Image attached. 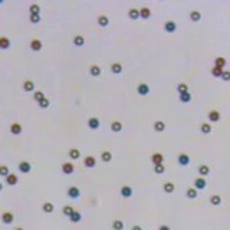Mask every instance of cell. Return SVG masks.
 Returning <instances> with one entry per match:
<instances>
[{"label": "cell", "instance_id": "cell-1", "mask_svg": "<svg viewBox=\"0 0 230 230\" xmlns=\"http://www.w3.org/2000/svg\"><path fill=\"white\" fill-rule=\"evenodd\" d=\"M164 30H165V32H168V33L176 32V30H177V25H176V22H173V20H167V22L164 23Z\"/></svg>", "mask_w": 230, "mask_h": 230}, {"label": "cell", "instance_id": "cell-2", "mask_svg": "<svg viewBox=\"0 0 230 230\" xmlns=\"http://www.w3.org/2000/svg\"><path fill=\"white\" fill-rule=\"evenodd\" d=\"M83 164H85L88 168H92V167H95V165H96V160H95L94 157L88 155V157H85V160H83Z\"/></svg>", "mask_w": 230, "mask_h": 230}, {"label": "cell", "instance_id": "cell-3", "mask_svg": "<svg viewBox=\"0 0 230 230\" xmlns=\"http://www.w3.org/2000/svg\"><path fill=\"white\" fill-rule=\"evenodd\" d=\"M137 91H138V94H140V95L145 96V95L150 92V86H148V85H145V83H141V85H138Z\"/></svg>", "mask_w": 230, "mask_h": 230}, {"label": "cell", "instance_id": "cell-4", "mask_svg": "<svg viewBox=\"0 0 230 230\" xmlns=\"http://www.w3.org/2000/svg\"><path fill=\"white\" fill-rule=\"evenodd\" d=\"M178 164L180 165H189L190 164V157L187 154H180L178 155Z\"/></svg>", "mask_w": 230, "mask_h": 230}, {"label": "cell", "instance_id": "cell-5", "mask_svg": "<svg viewBox=\"0 0 230 230\" xmlns=\"http://www.w3.org/2000/svg\"><path fill=\"white\" fill-rule=\"evenodd\" d=\"M194 184H196V189L197 190H203V189H206V180L203 178V177H198V178H196V181H194Z\"/></svg>", "mask_w": 230, "mask_h": 230}, {"label": "cell", "instance_id": "cell-6", "mask_svg": "<svg viewBox=\"0 0 230 230\" xmlns=\"http://www.w3.org/2000/svg\"><path fill=\"white\" fill-rule=\"evenodd\" d=\"M88 127H89L91 129H98V128H99V121H98V118H89V119H88Z\"/></svg>", "mask_w": 230, "mask_h": 230}, {"label": "cell", "instance_id": "cell-7", "mask_svg": "<svg viewBox=\"0 0 230 230\" xmlns=\"http://www.w3.org/2000/svg\"><path fill=\"white\" fill-rule=\"evenodd\" d=\"M1 219H3V223H6V224H10V223H12V222L14 220V216H13L12 213L6 211V213H3Z\"/></svg>", "mask_w": 230, "mask_h": 230}, {"label": "cell", "instance_id": "cell-8", "mask_svg": "<svg viewBox=\"0 0 230 230\" xmlns=\"http://www.w3.org/2000/svg\"><path fill=\"white\" fill-rule=\"evenodd\" d=\"M151 161L154 163V165H155V164H163L164 157H163V154L155 153V154H153V157H151Z\"/></svg>", "mask_w": 230, "mask_h": 230}, {"label": "cell", "instance_id": "cell-9", "mask_svg": "<svg viewBox=\"0 0 230 230\" xmlns=\"http://www.w3.org/2000/svg\"><path fill=\"white\" fill-rule=\"evenodd\" d=\"M98 25L101 26V28H107L108 25H109V19H108V16H99L98 17Z\"/></svg>", "mask_w": 230, "mask_h": 230}, {"label": "cell", "instance_id": "cell-10", "mask_svg": "<svg viewBox=\"0 0 230 230\" xmlns=\"http://www.w3.org/2000/svg\"><path fill=\"white\" fill-rule=\"evenodd\" d=\"M10 132H12V134H14V135H19V134L22 132V125H20V124H17V122L12 124V127H10Z\"/></svg>", "mask_w": 230, "mask_h": 230}, {"label": "cell", "instance_id": "cell-11", "mask_svg": "<svg viewBox=\"0 0 230 230\" xmlns=\"http://www.w3.org/2000/svg\"><path fill=\"white\" fill-rule=\"evenodd\" d=\"M30 168H32V165H30L28 161H22V163L19 164V170H20L22 173H29Z\"/></svg>", "mask_w": 230, "mask_h": 230}, {"label": "cell", "instance_id": "cell-12", "mask_svg": "<svg viewBox=\"0 0 230 230\" xmlns=\"http://www.w3.org/2000/svg\"><path fill=\"white\" fill-rule=\"evenodd\" d=\"M68 196H69L71 198H74V200L78 198V197H79V189H78V187H69V189H68Z\"/></svg>", "mask_w": 230, "mask_h": 230}, {"label": "cell", "instance_id": "cell-13", "mask_svg": "<svg viewBox=\"0 0 230 230\" xmlns=\"http://www.w3.org/2000/svg\"><path fill=\"white\" fill-rule=\"evenodd\" d=\"M121 196H122V197H125V198L131 197V196H132V189H131V187H128V186H124V187L121 189Z\"/></svg>", "mask_w": 230, "mask_h": 230}, {"label": "cell", "instance_id": "cell-14", "mask_svg": "<svg viewBox=\"0 0 230 230\" xmlns=\"http://www.w3.org/2000/svg\"><path fill=\"white\" fill-rule=\"evenodd\" d=\"M180 101L184 102V104H189L191 101V94L190 92H181L180 94Z\"/></svg>", "mask_w": 230, "mask_h": 230}, {"label": "cell", "instance_id": "cell-15", "mask_svg": "<svg viewBox=\"0 0 230 230\" xmlns=\"http://www.w3.org/2000/svg\"><path fill=\"white\" fill-rule=\"evenodd\" d=\"M62 171H63V174H72L74 173V165L71 163H65L62 165Z\"/></svg>", "mask_w": 230, "mask_h": 230}, {"label": "cell", "instance_id": "cell-16", "mask_svg": "<svg viewBox=\"0 0 230 230\" xmlns=\"http://www.w3.org/2000/svg\"><path fill=\"white\" fill-rule=\"evenodd\" d=\"M30 49H32V50H36V52L40 50V49H42V42L38 40V39H33V40L30 42Z\"/></svg>", "mask_w": 230, "mask_h": 230}, {"label": "cell", "instance_id": "cell-17", "mask_svg": "<svg viewBox=\"0 0 230 230\" xmlns=\"http://www.w3.org/2000/svg\"><path fill=\"white\" fill-rule=\"evenodd\" d=\"M150 16H151V12H150L148 7L140 9V17H143V19H150Z\"/></svg>", "mask_w": 230, "mask_h": 230}, {"label": "cell", "instance_id": "cell-18", "mask_svg": "<svg viewBox=\"0 0 230 230\" xmlns=\"http://www.w3.org/2000/svg\"><path fill=\"white\" fill-rule=\"evenodd\" d=\"M128 16H129V19L135 20V19L140 17V10H138V9H129V10H128Z\"/></svg>", "mask_w": 230, "mask_h": 230}, {"label": "cell", "instance_id": "cell-19", "mask_svg": "<svg viewBox=\"0 0 230 230\" xmlns=\"http://www.w3.org/2000/svg\"><path fill=\"white\" fill-rule=\"evenodd\" d=\"M89 72H91L92 76H99V75H101V68H99L98 65H92V66L89 68Z\"/></svg>", "mask_w": 230, "mask_h": 230}, {"label": "cell", "instance_id": "cell-20", "mask_svg": "<svg viewBox=\"0 0 230 230\" xmlns=\"http://www.w3.org/2000/svg\"><path fill=\"white\" fill-rule=\"evenodd\" d=\"M154 129H155L157 132H161V131L165 129V124H164L163 121H155V122H154Z\"/></svg>", "mask_w": 230, "mask_h": 230}, {"label": "cell", "instance_id": "cell-21", "mask_svg": "<svg viewBox=\"0 0 230 230\" xmlns=\"http://www.w3.org/2000/svg\"><path fill=\"white\" fill-rule=\"evenodd\" d=\"M209 119L213 121V122L219 121V119H220V112H219V111H210V112H209Z\"/></svg>", "mask_w": 230, "mask_h": 230}, {"label": "cell", "instance_id": "cell-22", "mask_svg": "<svg viewBox=\"0 0 230 230\" xmlns=\"http://www.w3.org/2000/svg\"><path fill=\"white\" fill-rule=\"evenodd\" d=\"M69 219H71V222H72V223H78V222H81L82 214H81L79 211H74V213L69 216Z\"/></svg>", "mask_w": 230, "mask_h": 230}, {"label": "cell", "instance_id": "cell-23", "mask_svg": "<svg viewBox=\"0 0 230 230\" xmlns=\"http://www.w3.org/2000/svg\"><path fill=\"white\" fill-rule=\"evenodd\" d=\"M6 181H7V184L14 186V184H17V177H16L14 174H9V176L6 177Z\"/></svg>", "mask_w": 230, "mask_h": 230}, {"label": "cell", "instance_id": "cell-24", "mask_svg": "<svg viewBox=\"0 0 230 230\" xmlns=\"http://www.w3.org/2000/svg\"><path fill=\"white\" fill-rule=\"evenodd\" d=\"M23 89H25V91H28V92H32V91L35 89L33 82H32V81H26V82L23 83Z\"/></svg>", "mask_w": 230, "mask_h": 230}, {"label": "cell", "instance_id": "cell-25", "mask_svg": "<svg viewBox=\"0 0 230 230\" xmlns=\"http://www.w3.org/2000/svg\"><path fill=\"white\" fill-rule=\"evenodd\" d=\"M198 173H200V176H201V177H206V176H209V173H210V168H209L207 165H200V168H198Z\"/></svg>", "mask_w": 230, "mask_h": 230}, {"label": "cell", "instance_id": "cell-26", "mask_svg": "<svg viewBox=\"0 0 230 230\" xmlns=\"http://www.w3.org/2000/svg\"><path fill=\"white\" fill-rule=\"evenodd\" d=\"M111 129H112L114 132H119V131L122 129V124L118 122V121H114V122L111 124Z\"/></svg>", "mask_w": 230, "mask_h": 230}, {"label": "cell", "instance_id": "cell-27", "mask_svg": "<svg viewBox=\"0 0 230 230\" xmlns=\"http://www.w3.org/2000/svg\"><path fill=\"white\" fill-rule=\"evenodd\" d=\"M224 65H226V61H224V58H216V61H214V66H217V68H224Z\"/></svg>", "mask_w": 230, "mask_h": 230}, {"label": "cell", "instance_id": "cell-28", "mask_svg": "<svg viewBox=\"0 0 230 230\" xmlns=\"http://www.w3.org/2000/svg\"><path fill=\"white\" fill-rule=\"evenodd\" d=\"M200 131H201L203 134H210V132H211V125H210V124H201Z\"/></svg>", "mask_w": 230, "mask_h": 230}, {"label": "cell", "instance_id": "cell-29", "mask_svg": "<svg viewBox=\"0 0 230 230\" xmlns=\"http://www.w3.org/2000/svg\"><path fill=\"white\" fill-rule=\"evenodd\" d=\"M190 19H191L193 22H198L200 19H201V13L200 12H197V10H194L190 13Z\"/></svg>", "mask_w": 230, "mask_h": 230}, {"label": "cell", "instance_id": "cell-30", "mask_svg": "<svg viewBox=\"0 0 230 230\" xmlns=\"http://www.w3.org/2000/svg\"><path fill=\"white\" fill-rule=\"evenodd\" d=\"M83 43H85V39L82 38L81 35H78V36L74 38V45L75 46H83Z\"/></svg>", "mask_w": 230, "mask_h": 230}, {"label": "cell", "instance_id": "cell-31", "mask_svg": "<svg viewBox=\"0 0 230 230\" xmlns=\"http://www.w3.org/2000/svg\"><path fill=\"white\" fill-rule=\"evenodd\" d=\"M42 209H43L45 213H52V211H53V204H52V203H43Z\"/></svg>", "mask_w": 230, "mask_h": 230}, {"label": "cell", "instance_id": "cell-32", "mask_svg": "<svg viewBox=\"0 0 230 230\" xmlns=\"http://www.w3.org/2000/svg\"><path fill=\"white\" fill-rule=\"evenodd\" d=\"M174 190H176V186H174L173 183H170V181H168V183H165V184H164V191H165V193H173Z\"/></svg>", "mask_w": 230, "mask_h": 230}, {"label": "cell", "instance_id": "cell-33", "mask_svg": "<svg viewBox=\"0 0 230 230\" xmlns=\"http://www.w3.org/2000/svg\"><path fill=\"white\" fill-rule=\"evenodd\" d=\"M101 158H102V161L104 163H109L111 161V158H112V155L109 151H104V153L101 154Z\"/></svg>", "mask_w": 230, "mask_h": 230}, {"label": "cell", "instance_id": "cell-34", "mask_svg": "<svg viewBox=\"0 0 230 230\" xmlns=\"http://www.w3.org/2000/svg\"><path fill=\"white\" fill-rule=\"evenodd\" d=\"M111 71H112L114 74H121V72H122L121 63H112V65H111Z\"/></svg>", "mask_w": 230, "mask_h": 230}, {"label": "cell", "instance_id": "cell-35", "mask_svg": "<svg viewBox=\"0 0 230 230\" xmlns=\"http://www.w3.org/2000/svg\"><path fill=\"white\" fill-rule=\"evenodd\" d=\"M222 74H223V69L222 68H217V66H214L213 69H211V75L216 78H220L222 76Z\"/></svg>", "mask_w": 230, "mask_h": 230}, {"label": "cell", "instance_id": "cell-36", "mask_svg": "<svg viewBox=\"0 0 230 230\" xmlns=\"http://www.w3.org/2000/svg\"><path fill=\"white\" fill-rule=\"evenodd\" d=\"M186 196H187V198H196L197 197V189H189L187 193H186Z\"/></svg>", "mask_w": 230, "mask_h": 230}, {"label": "cell", "instance_id": "cell-37", "mask_svg": "<svg viewBox=\"0 0 230 230\" xmlns=\"http://www.w3.org/2000/svg\"><path fill=\"white\" fill-rule=\"evenodd\" d=\"M9 46H10L9 39H7V38H1V39H0V48H1V49H7Z\"/></svg>", "mask_w": 230, "mask_h": 230}, {"label": "cell", "instance_id": "cell-38", "mask_svg": "<svg viewBox=\"0 0 230 230\" xmlns=\"http://www.w3.org/2000/svg\"><path fill=\"white\" fill-rule=\"evenodd\" d=\"M210 203H211L213 206H219V204L222 203V198H220L219 196H211V197H210Z\"/></svg>", "mask_w": 230, "mask_h": 230}, {"label": "cell", "instance_id": "cell-39", "mask_svg": "<svg viewBox=\"0 0 230 230\" xmlns=\"http://www.w3.org/2000/svg\"><path fill=\"white\" fill-rule=\"evenodd\" d=\"M164 170H165V168H164L163 164H155V165H154V173H157V174H163Z\"/></svg>", "mask_w": 230, "mask_h": 230}, {"label": "cell", "instance_id": "cell-40", "mask_svg": "<svg viewBox=\"0 0 230 230\" xmlns=\"http://www.w3.org/2000/svg\"><path fill=\"white\" fill-rule=\"evenodd\" d=\"M29 10H30V14H39L40 7H39V4H32V6L29 7Z\"/></svg>", "mask_w": 230, "mask_h": 230}, {"label": "cell", "instance_id": "cell-41", "mask_svg": "<svg viewBox=\"0 0 230 230\" xmlns=\"http://www.w3.org/2000/svg\"><path fill=\"white\" fill-rule=\"evenodd\" d=\"M69 157H71V158H74V160L79 158V150H76V148L69 150Z\"/></svg>", "mask_w": 230, "mask_h": 230}, {"label": "cell", "instance_id": "cell-42", "mask_svg": "<svg viewBox=\"0 0 230 230\" xmlns=\"http://www.w3.org/2000/svg\"><path fill=\"white\" fill-rule=\"evenodd\" d=\"M112 227L116 230H122L124 229V223H122L121 220H115L114 223H112Z\"/></svg>", "mask_w": 230, "mask_h": 230}, {"label": "cell", "instance_id": "cell-43", "mask_svg": "<svg viewBox=\"0 0 230 230\" xmlns=\"http://www.w3.org/2000/svg\"><path fill=\"white\" fill-rule=\"evenodd\" d=\"M177 91L181 94V92H189V86L186 85V83H178V86H177Z\"/></svg>", "mask_w": 230, "mask_h": 230}, {"label": "cell", "instance_id": "cell-44", "mask_svg": "<svg viewBox=\"0 0 230 230\" xmlns=\"http://www.w3.org/2000/svg\"><path fill=\"white\" fill-rule=\"evenodd\" d=\"M72 213H74V209H72L71 206H65V207H63V214H65V216L69 217Z\"/></svg>", "mask_w": 230, "mask_h": 230}, {"label": "cell", "instance_id": "cell-45", "mask_svg": "<svg viewBox=\"0 0 230 230\" xmlns=\"http://www.w3.org/2000/svg\"><path fill=\"white\" fill-rule=\"evenodd\" d=\"M49 105H50V102H49V99H46V98H43V99L39 102V107H40V108H48Z\"/></svg>", "mask_w": 230, "mask_h": 230}, {"label": "cell", "instance_id": "cell-46", "mask_svg": "<svg viewBox=\"0 0 230 230\" xmlns=\"http://www.w3.org/2000/svg\"><path fill=\"white\" fill-rule=\"evenodd\" d=\"M45 98V95H43V92L42 91H38V92H35V99L38 101V102H40L42 99Z\"/></svg>", "mask_w": 230, "mask_h": 230}, {"label": "cell", "instance_id": "cell-47", "mask_svg": "<svg viewBox=\"0 0 230 230\" xmlns=\"http://www.w3.org/2000/svg\"><path fill=\"white\" fill-rule=\"evenodd\" d=\"M30 22L32 23H39L40 22V16L39 14H30Z\"/></svg>", "mask_w": 230, "mask_h": 230}, {"label": "cell", "instance_id": "cell-48", "mask_svg": "<svg viewBox=\"0 0 230 230\" xmlns=\"http://www.w3.org/2000/svg\"><path fill=\"white\" fill-rule=\"evenodd\" d=\"M0 174L4 176V177H7V176H9V168H7L6 165H3V167L0 168Z\"/></svg>", "mask_w": 230, "mask_h": 230}, {"label": "cell", "instance_id": "cell-49", "mask_svg": "<svg viewBox=\"0 0 230 230\" xmlns=\"http://www.w3.org/2000/svg\"><path fill=\"white\" fill-rule=\"evenodd\" d=\"M222 78H223V81H229L230 74L227 72V71H223V74H222Z\"/></svg>", "mask_w": 230, "mask_h": 230}]
</instances>
